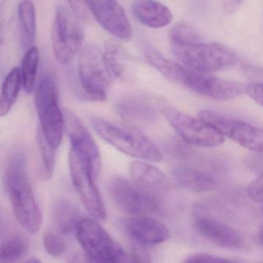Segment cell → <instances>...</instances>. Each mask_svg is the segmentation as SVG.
Returning a JSON list of instances; mask_svg holds the SVG:
<instances>
[{
  "mask_svg": "<svg viewBox=\"0 0 263 263\" xmlns=\"http://www.w3.org/2000/svg\"><path fill=\"white\" fill-rule=\"evenodd\" d=\"M4 185L15 217L23 228L35 233L42 226L43 217L27 173V160L23 154H14L4 172Z\"/></svg>",
  "mask_w": 263,
  "mask_h": 263,
  "instance_id": "obj_1",
  "label": "cell"
},
{
  "mask_svg": "<svg viewBox=\"0 0 263 263\" xmlns=\"http://www.w3.org/2000/svg\"><path fill=\"white\" fill-rule=\"evenodd\" d=\"M172 53L187 68L201 73L219 71L233 67L237 57L219 44L204 42L201 37L193 41H170Z\"/></svg>",
  "mask_w": 263,
  "mask_h": 263,
  "instance_id": "obj_2",
  "label": "cell"
},
{
  "mask_svg": "<svg viewBox=\"0 0 263 263\" xmlns=\"http://www.w3.org/2000/svg\"><path fill=\"white\" fill-rule=\"evenodd\" d=\"M90 124L102 139L125 155L152 162L162 160L158 146L138 130L98 117L90 118Z\"/></svg>",
  "mask_w": 263,
  "mask_h": 263,
  "instance_id": "obj_3",
  "label": "cell"
},
{
  "mask_svg": "<svg viewBox=\"0 0 263 263\" xmlns=\"http://www.w3.org/2000/svg\"><path fill=\"white\" fill-rule=\"evenodd\" d=\"M35 105L41 123L40 130L47 142L57 150L62 141L65 125L64 114L60 107L58 88L48 73L40 80L35 95Z\"/></svg>",
  "mask_w": 263,
  "mask_h": 263,
  "instance_id": "obj_4",
  "label": "cell"
},
{
  "mask_svg": "<svg viewBox=\"0 0 263 263\" xmlns=\"http://www.w3.org/2000/svg\"><path fill=\"white\" fill-rule=\"evenodd\" d=\"M69 167L72 182L86 210L95 219H105V205L96 184L99 174L88 159L72 148L69 152Z\"/></svg>",
  "mask_w": 263,
  "mask_h": 263,
  "instance_id": "obj_5",
  "label": "cell"
},
{
  "mask_svg": "<svg viewBox=\"0 0 263 263\" xmlns=\"http://www.w3.org/2000/svg\"><path fill=\"white\" fill-rule=\"evenodd\" d=\"M84 29L78 19L67 6L57 9L51 30L53 54L58 62L67 64L73 61L82 48Z\"/></svg>",
  "mask_w": 263,
  "mask_h": 263,
  "instance_id": "obj_6",
  "label": "cell"
},
{
  "mask_svg": "<svg viewBox=\"0 0 263 263\" xmlns=\"http://www.w3.org/2000/svg\"><path fill=\"white\" fill-rule=\"evenodd\" d=\"M78 77L83 95L91 101H104L111 83L104 64L103 52L93 44L81 48L78 58Z\"/></svg>",
  "mask_w": 263,
  "mask_h": 263,
  "instance_id": "obj_7",
  "label": "cell"
},
{
  "mask_svg": "<svg viewBox=\"0 0 263 263\" xmlns=\"http://www.w3.org/2000/svg\"><path fill=\"white\" fill-rule=\"evenodd\" d=\"M75 234L84 253L95 263H116L125 253L93 218H81Z\"/></svg>",
  "mask_w": 263,
  "mask_h": 263,
  "instance_id": "obj_8",
  "label": "cell"
},
{
  "mask_svg": "<svg viewBox=\"0 0 263 263\" xmlns=\"http://www.w3.org/2000/svg\"><path fill=\"white\" fill-rule=\"evenodd\" d=\"M160 112L177 135L187 144L203 147H217L224 138L199 118L190 116L172 106L162 105Z\"/></svg>",
  "mask_w": 263,
  "mask_h": 263,
  "instance_id": "obj_9",
  "label": "cell"
},
{
  "mask_svg": "<svg viewBox=\"0 0 263 263\" xmlns=\"http://www.w3.org/2000/svg\"><path fill=\"white\" fill-rule=\"evenodd\" d=\"M198 117L223 137H228L252 152L259 154L262 152L263 134L259 127L228 118L213 110H201Z\"/></svg>",
  "mask_w": 263,
  "mask_h": 263,
  "instance_id": "obj_10",
  "label": "cell"
},
{
  "mask_svg": "<svg viewBox=\"0 0 263 263\" xmlns=\"http://www.w3.org/2000/svg\"><path fill=\"white\" fill-rule=\"evenodd\" d=\"M181 84L192 91L215 101H229L244 93L243 84L221 79L186 67Z\"/></svg>",
  "mask_w": 263,
  "mask_h": 263,
  "instance_id": "obj_11",
  "label": "cell"
},
{
  "mask_svg": "<svg viewBox=\"0 0 263 263\" xmlns=\"http://www.w3.org/2000/svg\"><path fill=\"white\" fill-rule=\"evenodd\" d=\"M110 192L115 204L134 216H142L159 210L156 200L122 177H115L110 183Z\"/></svg>",
  "mask_w": 263,
  "mask_h": 263,
  "instance_id": "obj_12",
  "label": "cell"
},
{
  "mask_svg": "<svg viewBox=\"0 0 263 263\" xmlns=\"http://www.w3.org/2000/svg\"><path fill=\"white\" fill-rule=\"evenodd\" d=\"M87 7L100 25L123 41L132 39V29L123 7L117 1H86Z\"/></svg>",
  "mask_w": 263,
  "mask_h": 263,
  "instance_id": "obj_13",
  "label": "cell"
},
{
  "mask_svg": "<svg viewBox=\"0 0 263 263\" xmlns=\"http://www.w3.org/2000/svg\"><path fill=\"white\" fill-rule=\"evenodd\" d=\"M64 125L70 142V148L76 151L91 163L100 175L101 158L99 148L81 118L70 110L64 113Z\"/></svg>",
  "mask_w": 263,
  "mask_h": 263,
  "instance_id": "obj_14",
  "label": "cell"
},
{
  "mask_svg": "<svg viewBox=\"0 0 263 263\" xmlns=\"http://www.w3.org/2000/svg\"><path fill=\"white\" fill-rule=\"evenodd\" d=\"M127 235L141 246H154L164 242L170 238L167 226L148 215L134 216L124 224Z\"/></svg>",
  "mask_w": 263,
  "mask_h": 263,
  "instance_id": "obj_15",
  "label": "cell"
},
{
  "mask_svg": "<svg viewBox=\"0 0 263 263\" xmlns=\"http://www.w3.org/2000/svg\"><path fill=\"white\" fill-rule=\"evenodd\" d=\"M193 226L201 237L220 247L239 249L243 245L242 236L236 229L218 220L198 217Z\"/></svg>",
  "mask_w": 263,
  "mask_h": 263,
  "instance_id": "obj_16",
  "label": "cell"
},
{
  "mask_svg": "<svg viewBox=\"0 0 263 263\" xmlns=\"http://www.w3.org/2000/svg\"><path fill=\"white\" fill-rule=\"evenodd\" d=\"M130 173L135 185L147 193L167 192L171 187L168 177L149 163L134 161L130 166Z\"/></svg>",
  "mask_w": 263,
  "mask_h": 263,
  "instance_id": "obj_17",
  "label": "cell"
},
{
  "mask_svg": "<svg viewBox=\"0 0 263 263\" xmlns=\"http://www.w3.org/2000/svg\"><path fill=\"white\" fill-rule=\"evenodd\" d=\"M115 110L124 121L135 125L152 124L158 118V112L153 104L141 97H127L120 100Z\"/></svg>",
  "mask_w": 263,
  "mask_h": 263,
  "instance_id": "obj_18",
  "label": "cell"
},
{
  "mask_svg": "<svg viewBox=\"0 0 263 263\" xmlns=\"http://www.w3.org/2000/svg\"><path fill=\"white\" fill-rule=\"evenodd\" d=\"M132 12L138 22L150 28H162L170 24L173 20V15L168 7L157 1H135L132 4Z\"/></svg>",
  "mask_w": 263,
  "mask_h": 263,
  "instance_id": "obj_19",
  "label": "cell"
},
{
  "mask_svg": "<svg viewBox=\"0 0 263 263\" xmlns=\"http://www.w3.org/2000/svg\"><path fill=\"white\" fill-rule=\"evenodd\" d=\"M173 176L181 187L192 193H207L218 186L212 174L195 167L180 166L174 170Z\"/></svg>",
  "mask_w": 263,
  "mask_h": 263,
  "instance_id": "obj_20",
  "label": "cell"
},
{
  "mask_svg": "<svg viewBox=\"0 0 263 263\" xmlns=\"http://www.w3.org/2000/svg\"><path fill=\"white\" fill-rule=\"evenodd\" d=\"M143 55L146 61L167 79L180 84L185 67L165 58L159 50L149 44L142 46Z\"/></svg>",
  "mask_w": 263,
  "mask_h": 263,
  "instance_id": "obj_21",
  "label": "cell"
},
{
  "mask_svg": "<svg viewBox=\"0 0 263 263\" xmlns=\"http://www.w3.org/2000/svg\"><path fill=\"white\" fill-rule=\"evenodd\" d=\"M22 81L18 67H14L4 80L0 92V118L8 115L20 95Z\"/></svg>",
  "mask_w": 263,
  "mask_h": 263,
  "instance_id": "obj_22",
  "label": "cell"
},
{
  "mask_svg": "<svg viewBox=\"0 0 263 263\" xmlns=\"http://www.w3.org/2000/svg\"><path fill=\"white\" fill-rule=\"evenodd\" d=\"M80 218L78 210L67 200L56 201L53 207V221L59 233L62 235L75 232Z\"/></svg>",
  "mask_w": 263,
  "mask_h": 263,
  "instance_id": "obj_23",
  "label": "cell"
},
{
  "mask_svg": "<svg viewBox=\"0 0 263 263\" xmlns=\"http://www.w3.org/2000/svg\"><path fill=\"white\" fill-rule=\"evenodd\" d=\"M23 46L26 50L33 47L36 35V7L31 1H23L18 7Z\"/></svg>",
  "mask_w": 263,
  "mask_h": 263,
  "instance_id": "obj_24",
  "label": "cell"
},
{
  "mask_svg": "<svg viewBox=\"0 0 263 263\" xmlns=\"http://www.w3.org/2000/svg\"><path fill=\"white\" fill-rule=\"evenodd\" d=\"M104 64L111 79L121 78L124 73L127 64L125 49L115 41H109L105 44L103 52Z\"/></svg>",
  "mask_w": 263,
  "mask_h": 263,
  "instance_id": "obj_25",
  "label": "cell"
},
{
  "mask_svg": "<svg viewBox=\"0 0 263 263\" xmlns=\"http://www.w3.org/2000/svg\"><path fill=\"white\" fill-rule=\"evenodd\" d=\"M39 60L40 54L37 47L33 46L26 50L20 72L22 86L28 93L33 91L36 84Z\"/></svg>",
  "mask_w": 263,
  "mask_h": 263,
  "instance_id": "obj_26",
  "label": "cell"
},
{
  "mask_svg": "<svg viewBox=\"0 0 263 263\" xmlns=\"http://www.w3.org/2000/svg\"><path fill=\"white\" fill-rule=\"evenodd\" d=\"M29 249V241L23 236H14L0 246V263H16Z\"/></svg>",
  "mask_w": 263,
  "mask_h": 263,
  "instance_id": "obj_27",
  "label": "cell"
},
{
  "mask_svg": "<svg viewBox=\"0 0 263 263\" xmlns=\"http://www.w3.org/2000/svg\"><path fill=\"white\" fill-rule=\"evenodd\" d=\"M38 145L41 154V177L42 179H50L54 172L56 164V149L53 148L44 138L39 129L38 132Z\"/></svg>",
  "mask_w": 263,
  "mask_h": 263,
  "instance_id": "obj_28",
  "label": "cell"
},
{
  "mask_svg": "<svg viewBox=\"0 0 263 263\" xmlns=\"http://www.w3.org/2000/svg\"><path fill=\"white\" fill-rule=\"evenodd\" d=\"M44 246L49 255L60 257L64 255L67 249V242L62 234L48 231L44 235Z\"/></svg>",
  "mask_w": 263,
  "mask_h": 263,
  "instance_id": "obj_29",
  "label": "cell"
},
{
  "mask_svg": "<svg viewBox=\"0 0 263 263\" xmlns=\"http://www.w3.org/2000/svg\"><path fill=\"white\" fill-rule=\"evenodd\" d=\"M263 178L260 174L255 179L252 180L247 187V193L249 198L255 202L261 203L263 201Z\"/></svg>",
  "mask_w": 263,
  "mask_h": 263,
  "instance_id": "obj_30",
  "label": "cell"
},
{
  "mask_svg": "<svg viewBox=\"0 0 263 263\" xmlns=\"http://www.w3.org/2000/svg\"><path fill=\"white\" fill-rule=\"evenodd\" d=\"M183 263H233L226 258L207 254H196L186 258Z\"/></svg>",
  "mask_w": 263,
  "mask_h": 263,
  "instance_id": "obj_31",
  "label": "cell"
},
{
  "mask_svg": "<svg viewBox=\"0 0 263 263\" xmlns=\"http://www.w3.org/2000/svg\"><path fill=\"white\" fill-rule=\"evenodd\" d=\"M244 93L253 100L258 105H262V84L261 83H251L245 87Z\"/></svg>",
  "mask_w": 263,
  "mask_h": 263,
  "instance_id": "obj_32",
  "label": "cell"
},
{
  "mask_svg": "<svg viewBox=\"0 0 263 263\" xmlns=\"http://www.w3.org/2000/svg\"><path fill=\"white\" fill-rule=\"evenodd\" d=\"M5 4L4 1H0V45L4 44V31H5Z\"/></svg>",
  "mask_w": 263,
  "mask_h": 263,
  "instance_id": "obj_33",
  "label": "cell"
},
{
  "mask_svg": "<svg viewBox=\"0 0 263 263\" xmlns=\"http://www.w3.org/2000/svg\"><path fill=\"white\" fill-rule=\"evenodd\" d=\"M68 263H95L89 258L84 253L77 254L73 257Z\"/></svg>",
  "mask_w": 263,
  "mask_h": 263,
  "instance_id": "obj_34",
  "label": "cell"
},
{
  "mask_svg": "<svg viewBox=\"0 0 263 263\" xmlns=\"http://www.w3.org/2000/svg\"><path fill=\"white\" fill-rule=\"evenodd\" d=\"M116 263H130V258L128 255H127V254L124 253V255L121 256Z\"/></svg>",
  "mask_w": 263,
  "mask_h": 263,
  "instance_id": "obj_35",
  "label": "cell"
},
{
  "mask_svg": "<svg viewBox=\"0 0 263 263\" xmlns=\"http://www.w3.org/2000/svg\"><path fill=\"white\" fill-rule=\"evenodd\" d=\"M24 263H41V261L39 259L36 258H31L30 259L27 260L26 262Z\"/></svg>",
  "mask_w": 263,
  "mask_h": 263,
  "instance_id": "obj_36",
  "label": "cell"
}]
</instances>
